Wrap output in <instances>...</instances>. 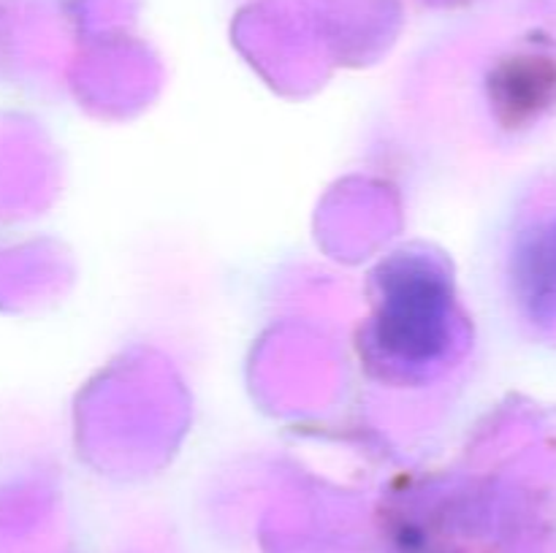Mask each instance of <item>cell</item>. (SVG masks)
<instances>
[{
    "label": "cell",
    "instance_id": "6da1fadb",
    "mask_svg": "<svg viewBox=\"0 0 556 553\" xmlns=\"http://www.w3.org/2000/svg\"><path fill=\"white\" fill-rule=\"evenodd\" d=\"M538 291L552 307H556V231L541 247V260H538Z\"/></svg>",
    "mask_w": 556,
    "mask_h": 553
}]
</instances>
